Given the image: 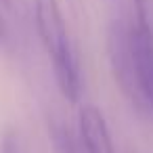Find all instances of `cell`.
<instances>
[{"mask_svg": "<svg viewBox=\"0 0 153 153\" xmlns=\"http://www.w3.org/2000/svg\"><path fill=\"white\" fill-rule=\"evenodd\" d=\"M78 136L86 153H115L109 124L94 105H82L78 111Z\"/></svg>", "mask_w": 153, "mask_h": 153, "instance_id": "4", "label": "cell"}, {"mask_svg": "<svg viewBox=\"0 0 153 153\" xmlns=\"http://www.w3.org/2000/svg\"><path fill=\"white\" fill-rule=\"evenodd\" d=\"M34 25L53 65L59 92L65 101L78 103L82 97V67L59 0H34Z\"/></svg>", "mask_w": 153, "mask_h": 153, "instance_id": "1", "label": "cell"}, {"mask_svg": "<svg viewBox=\"0 0 153 153\" xmlns=\"http://www.w3.org/2000/svg\"><path fill=\"white\" fill-rule=\"evenodd\" d=\"M134 13H136V25L153 36V0H132Z\"/></svg>", "mask_w": 153, "mask_h": 153, "instance_id": "6", "label": "cell"}, {"mask_svg": "<svg viewBox=\"0 0 153 153\" xmlns=\"http://www.w3.org/2000/svg\"><path fill=\"white\" fill-rule=\"evenodd\" d=\"M107 59H109V69L111 76L122 90V94L136 107L138 111L143 109L138 88H136V78H134V61H132V23L124 19H113L107 30Z\"/></svg>", "mask_w": 153, "mask_h": 153, "instance_id": "2", "label": "cell"}, {"mask_svg": "<svg viewBox=\"0 0 153 153\" xmlns=\"http://www.w3.org/2000/svg\"><path fill=\"white\" fill-rule=\"evenodd\" d=\"M48 134H51L55 153H86L82 147V140L78 136V130L69 128L63 120H51Z\"/></svg>", "mask_w": 153, "mask_h": 153, "instance_id": "5", "label": "cell"}, {"mask_svg": "<svg viewBox=\"0 0 153 153\" xmlns=\"http://www.w3.org/2000/svg\"><path fill=\"white\" fill-rule=\"evenodd\" d=\"M0 153H23V145H21L19 134H17L15 130H7V132L2 134Z\"/></svg>", "mask_w": 153, "mask_h": 153, "instance_id": "7", "label": "cell"}, {"mask_svg": "<svg viewBox=\"0 0 153 153\" xmlns=\"http://www.w3.org/2000/svg\"><path fill=\"white\" fill-rule=\"evenodd\" d=\"M4 36H7V23H4L2 15H0V42L4 40Z\"/></svg>", "mask_w": 153, "mask_h": 153, "instance_id": "8", "label": "cell"}, {"mask_svg": "<svg viewBox=\"0 0 153 153\" xmlns=\"http://www.w3.org/2000/svg\"><path fill=\"white\" fill-rule=\"evenodd\" d=\"M0 4H2L4 9H11L13 7V0H0Z\"/></svg>", "mask_w": 153, "mask_h": 153, "instance_id": "9", "label": "cell"}, {"mask_svg": "<svg viewBox=\"0 0 153 153\" xmlns=\"http://www.w3.org/2000/svg\"><path fill=\"white\" fill-rule=\"evenodd\" d=\"M132 61L143 109L153 113V36L136 23H132Z\"/></svg>", "mask_w": 153, "mask_h": 153, "instance_id": "3", "label": "cell"}]
</instances>
